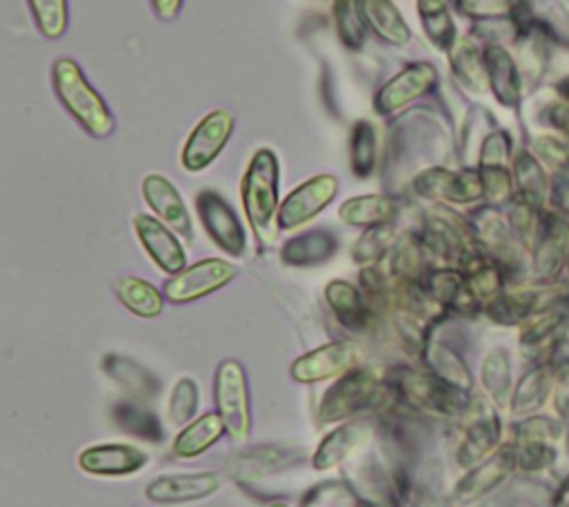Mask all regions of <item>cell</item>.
<instances>
[{
  "mask_svg": "<svg viewBox=\"0 0 569 507\" xmlns=\"http://www.w3.org/2000/svg\"><path fill=\"white\" fill-rule=\"evenodd\" d=\"M400 407L398 394L391 382L378 378L373 371L365 367H356L342 374L320 398L318 405V422L333 425L362 414L385 416Z\"/></svg>",
  "mask_w": 569,
  "mask_h": 507,
  "instance_id": "1",
  "label": "cell"
},
{
  "mask_svg": "<svg viewBox=\"0 0 569 507\" xmlns=\"http://www.w3.org/2000/svg\"><path fill=\"white\" fill-rule=\"evenodd\" d=\"M220 489V476L213 471H187V474H164L153 478L144 496L158 505H182L202 500Z\"/></svg>",
  "mask_w": 569,
  "mask_h": 507,
  "instance_id": "15",
  "label": "cell"
},
{
  "mask_svg": "<svg viewBox=\"0 0 569 507\" xmlns=\"http://www.w3.org/2000/svg\"><path fill=\"white\" fill-rule=\"evenodd\" d=\"M116 296L131 314L140 318H156L162 314L164 307V296L160 294V289L136 276L120 278L116 282Z\"/></svg>",
  "mask_w": 569,
  "mask_h": 507,
  "instance_id": "31",
  "label": "cell"
},
{
  "mask_svg": "<svg viewBox=\"0 0 569 507\" xmlns=\"http://www.w3.org/2000/svg\"><path fill=\"white\" fill-rule=\"evenodd\" d=\"M198 385L191 378H180L176 380L169 405H167V418L171 425H187L193 420V414L198 409Z\"/></svg>",
  "mask_w": 569,
  "mask_h": 507,
  "instance_id": "41",
  "label": "cell"
},
{
  "mask_svg": "<svg viewBox=\"0 0 569 507\" xmlns=\"http://www.w3.org/2000/svg\"><path fill=\"white\" fill-rule=\"evenodd\" d=\"M133 231L158 269L173 276L187 267V256L178 236L160 218H153L149 213H136Z\"/></svg>",
  "mask_w": 569,
  "mask_h": 507,
  "instance_id": "14",
  "label": "cell"
},
{
  "mask_svg": "<svg viewBox=\"0 0 569 507\" xmlns=\"http://www.w3.org/2000/svg\"><path fill=\"white\" fill-rule=\"evenodd\" d=\"M367 27L387 44L402 47L411 40V29L391 0H360Z\"/></svg>",
  "mask_w": 569,
  "mask_h": 507,
  "instance_id": "29",
  "label": "cell"
},
{
  "mask_svg": "<svg viewBox=\"0 0 569 507\" xmlns=\"http://www.w3.org/2000/svg\"><path fill=\"white\" fill-rule=\"evenodd\" d=\"M233 131V116L224 109H216L207 113L189 133L180 162L187 171L196 173L207 169L224 149L229 136Z\"/></svg>",
  "mask_w": 569,
  "mask_h": 507,
  "instance_id": "12",
  "label": "cell"
},
{
  "mask_svg": "<svg viewBox=\"0 0 569 507\" xmlns=\"http://www.w3.org/2000/svg\"><path fill=\"white\" fill-rule=\"evenodd\" d=\"M338 251V238L327 229H309L282 245L280 258L289 267H311L329 260Z\"/></svg>",
  "mask_w": 569,
  "mask_h": 507,
  "instance_id": "26",
  "label": "cell"
},
{
  "mask_svg": "<svg viewBox=\"0 0 569 507\" xmlns=\"http://www.w3.org/2000/svg\"><path fill=\"white\" fill-rule=\"evenodd\" d=\"M418 16L429 42L438 51H449L458 40V33L447 0H418Z\"/></svg>",
  "mask_w": 569,
  "mask_h": 507,
  "instance_id": "32",
  "label": "cell"
},
{
  "mask_svg": "<svg viewBox=\"0 0 569 507\" xmlns=\"http://www.w3.org/2000/svg\"><path fill=\"white\" fill-rule=\"evenodd\" d=\"M511 151V138L505 129H491L487 138L482 140V147L478 151V167H498L507 165Z\"/></svg>",
  "mask_w": 569,
  "mask_h": 507,
  "instance_id": "44",
  "label": "cell"
},
{
  "mask_svg": "<svg viewBox=\"0 0 569 507\" xmlns=\"http://www.w3.org/2000/svg\"><path fill=\"white\" fill-rule=\"evenodd\" d=\"M278 158L271 149L262 147L251 156L240 182L242 207L251 225V231L260 245H271L278 233Z\"/></svg>",
  "mask_w": 569,
  "mask_h": 507,
  "instance_id": "3",
  "label": "cell"
},
{
  "mask_svg": "<svg viewBox=\"0 0 569 507\" xmlns=\"http://www.w3.org/2000/svg\"><path fill=\"white\" fill-rule=\"evenodd\" d=\"M545 396V374L531 371L527 378H522L516 396H513V411L522 414L538 405V400Z\"/></svg>",
  "mask_w": 569,
  "mask_h": 507,
  "instance_id": "45",
  "label": "cell"
},
{
  "mask_svg": "<svg viewBox=\"0 0 569 507\" xmlns=\"http://www.w3.org/2000/svg\"><path fill=\"white\" fill-rule=\"evenodd\" d=\"M402 211V198L391 193H367L349 198L340 205L338 218L349 227H376L396 222V218Z\"/></svg>",
  "mask_w": 569,
  "mask_h": 507,
  "instance_id": "23",
  "label": "cell"
},
{
  "mask_svg": "<svg viewBox=\"0 0 569 507\" xmlns=\"http://www.w3.org/2000/svg\"><path fill=\"white\" fill-rule=\"evenodd\" d=\"M151 7H153V13L162 20H171L178 16L180 7H182V0H149Z\"/></svg>",
  "mask_w": 569,
  "mask_h": 507,
  "instance_id": "47",
  "label": "cell"
},
{
  "mask_svg": "<svg viewBox=\"0 0 569 507\" xmlns=\"http://www.w3.org/2000/svg\"><path fill=\"white\" fill-rule=\"evenodd\" d=\"M224 434H227V429H224L220 414L207 411V414L193 418L191 422H187L178 431V436L173 438V445H171V454L176 458H184V460L196 458L202 451H207L211 445H216Z\"/></svg>",
  "mask_w": 569,
  "mask_h": 507,
  "instance_id": "27",
  "label": "cell"
},
{
  "mask_svg": "<svg viewBox=\"0 0 569 507\" xmlns=\"http://www.w3.org/2000/svg\"><path fill=\"white\" fill-rule=\"evenodd\" d=\"M480 178H482V189H485V200L489 205H502L511 198V173L507 169V165H498V167H478Z\"/></svg>",
  "mask_w": 569,
  "mask_h": 507,
  "instance_id": "42",
  "label": "cell"
},
{
  "mask_svg": "<svg viewBox=\"0 0 569 507\" xmlns=\"http://www.w3.org/2000/svg\"><path fill=\"white\" fill-rule=\"evenodd\" d=\"M422 362L429 371H433L436 376L462 387V389H469L471 387V371L469 367L465 365L462 356L451 349L449 345L440 342L433 338V334L429 336L425 349H422Z\"/></svg>",
  "mask_w": 569,
  "mask_h": 507,
  "instance_id": "30",
  "label": "cell"
},
{
  "mask_svg": "<svg viewBox=\"0 0 569 507\" xmlns=\"http://www.w3.org/2000/svg\"><path fill=\"white\" fill-rule=\"evenodd\" d=\"M233 276H236V267L231 262L220 258H204L173 274L164 282L162 294L167 300L176 305H184L222 289L227 282L233 280Z\"/></svg>",
  "mask_w": 569,
  "mask_h": 507,
  "instance_id": "8",
  "label": "cell"
},
{
  "mask_svg": "<svg viewBox=\"0 0 569 507\" xmlns=\"http://www.w3.org/2000/svg\"><path fill=\"white\" fill-rule=\"evenodd\" d=\"M338 178L333 173H320L302 185H298L293 191L284 196L278 209V229L291 231L316 218L338 193Z\"/></svg>",
  "mask_w": 569,
  "mask_h": 507,
  "instance_id": "10",
  "label": "cell"
},
{
  "mask_svg": "<svg viewBox=\"0 0 569 507\" xmlns=\"http://www.w3.org/2000/svg\"><path fill=\"white\" fill-rule=\"evenodd\" d=\"M558 91H560V93L565 96V100L569 102V78H567V80H565V82L558 87Z\"/></svg>",
  "mask_w": 569,
  "mask_h": 507,
  "instance_id": "49",
  "label": "cell"
},
{
  "mask_svg": "<svg viewBox=\"0 0 569 507\" xmlns=\"http://www.w3.org/2000/svg\"><path fill=\"white\" fill-rule=\"evenodd\" d=\"M102 369L109 378H113L131 398L136 400H151L160 391L158 378L138 365L136 360L118 354H109L102 358Z\"/></svg>",
  "mask_w": 569,
  "mask_h": 507,
  "instance_id": "28",
  "label": "cell"
},
{
  "mask_svg": "<svg viewBox=\"0 0 569 507\" xmlns=\"http://www.w3.org/2000/svg\"><path fill=\"white\" fill-rule=\"evenodd\" d=\"M333 16L342 44L349 49H360L367 36V22L360 11V0H336Z\"/></svg>",
  "mask_w": 569,
  "mask_h": 507,
  "instance_id": "39",
  "label": "cell"
},
{
  "mask_svg": "<svg viewBox=\"0 0 569 507\" xmlns=\"http://www.w3.org/2000/svg\"><path fill=\"white\" fill-rule=\"evenodd\" d=\"M485 64L493 98L509 109H518L522 100V73L516 58L502 44L485 47Z\"/></svg>",
  "mask_w": 569,
  "mask_h": 507,
  "instance_id": "22",
  "label": "cell"
},
{
  "mask_svg": "<svg viewBox=\"0 0 569 507\" xmlns=\"http://www.w3.org/2000/svg\"><path fill=\"white\" fill-rule=\"evenodd\" d=\"M560 205H562L565 209H569V187L562 191V196H560Z\"/></svg>",
  "mask_w": 569,
  "mask_h": 507,
  "instance_id": "50",
  "label": "cell"
},
{
  "mask_svg": "<svg viewBox=\"0 0 569 507\" xmlns=\"http://www.w3.org/2000/svg\"><path fill=\"white\" fill-rule=\"evenodd\" d=\"M53 89L71 118L93 138H107L116 129V120L102 96L89 84L82 69L71 58H58L51 67Z\"/></svg>",
  "mask_w": 569,
  "mask_h": 507,
  "instance_id": "4",
  "label": "cell"
},
{
  "mask_svg": "<svg viewBox=\"0 0 569 507\" xmlns=\"http://www.w3.org/2000/svg\"><path fill=\"white\" fill-rule=\"evenodd\" d=\"M427 294L445 309L453 314H471L480 307L471 294L467 278L456 267H431L422 280Z\"/></svg>",
  "mask_w": 569,
  "mask_h": 507,
  "instance_id": "21",
  "label": "cell"
},
{
  "mask_svg": "<svg viewBox=\"0 0 569 507\" xmlns=\"http://www.w3.org/2000/svg\"><path fill=\"white\" fill-rule=\"evenodd\" d=\"M147 463H149V454L127 443L91 445L78 454V467L89 476H102V478L133 476Z\"/></svg>",
  "mask_w": 569,
  "mask_h": 507,
  "instance_id": "13",
  "label": "cell"
},
{
  "mask_svg": "<svg viewBox=\"0 0 569 507\" xmlns=\"http://www.w3.org/2000/svg\"><path fill=\"white\" fill-rule=\"evenodd\" d=\"M349 162L351 171L358 178H369L378 162V142L376 129L367 120H358L349 133Z\"/></svg>",
  "mask_w": 569,
  "mask_h": 507,
  "instance_id": "37",
  "label": "cell"
},
{
  "mask_svg": "<svg viewBox=\"0 0 569 507\" xmlns=\"http://www.w3.org/2000/svg\"><path fill=\"white\" fill-rule=\"evenodd\" d=\"M558 11L562 18L569 20V0H558Z\"/></svg>",
  "mask_w": 569,
  "mask_h": 507,
  "instance_id": "48",
  "label": "cell"
},
{
  "mask_svg": "<svg viewBox=\"0 0 569 507\" xmlns=\"http://www.w3.org/2000/svg\"><path fill=\"white\" fill-rule=\"evenodd\" d=\"M216 411L220 414L227 436L233 443H242L251 429V409H249V387L247 374L238 360H222L216 369L213 382Z\"/></svg>",
  "mask_w": 569,
  "mask_h": 507,
  "instance_id": "5",
  "label": "cell"
},
{
  "mask_svg": "<svg viewBox=\"0 0 569 507\" xmlns=\"http://www.w3.org/2000/svg\"><path fill=\"white\" fill-rule=\"evenodd\" d=\"M436 87H438L436 67L425 60L411 62L378 89L373 98V109L380 116L398 113L400 109L409 107L418 98H425L427 93H431Z\"/></svg>",
  "mask_w": 569,
  "mask_h": 507,
  "instance_id": "9",
  "label": "cell"
},
{
  "mask_svg": "<svg viewBox=\"0 0 569 507\" xmlns=\"http://www.w3.org/2000/svg\"><path fill=\"white\" fill-rule=\"evenodd\" d=\"M547 122L553 125L560 133L569 136V102H553L547 109Z\"/></svg>",
  "mask_w": 569,
  "mask_h": 507,
  "instance_id": "46",
  "label": "cell"
},
{
  "mask_svg": "<svg viewBox=\"0 0 569 507\" xmlns=\"http://www.w3.org/2000/svg\"><path fill=\"white\" fill-rule=\"evenodd\" d=\"M400 233L396 229V222H387V225H376L362 231V236L356 240L353 249H351V258L367 267V265H380L389 251L393 249V245L398 242Z\"/></svg>",
  "mask_w": 569,
  "mask_h": 507,
  "instance_id": "35",
  "label": "cell"
},
{
  "mask_svg": "<svg viewBox=\"0 0 569 507\" xmlns=\"http://www.w3.org/2000/svg\"><path fill=\"white\" fill-rule=\"evenodd\" d=\"M385 260L393 282H422L427 271L431 269L433 258L429 256L418 231H411L398 238Z\"/></svg>",
  "mask_w": 569,
  "mask_h": 507,
  "instance_id": "24",
  "label": "cell"
},
{
  "mask_svg": "<svg viewBox=\"0 0 569 507\" xmlns=\"http://www.w3.org/2000/svg\"><path fill=\"white\" fill-rule=\"evenodd\" d=\"M513 465H516V454L511 449H500L491 454L489 458L469 467V471L456 483L453 500L460 505L478 500L480 496L491 491L496 485H500L509 476Z\"/></svg>",
  "mask_w": 569,
  "mask_h": 507,
  "instance_id": "19",
  "label": "cell"
},
{
  "mask_svg": "<svg viewBox=\"0 0 569 507\" xmlns=\"http://www.w3.org/2000/svg\"><path fill=\"white\" fill-rule=\"evenodd\" d=\"M360 358L362 354L353 342L333 340L298 356L291 362L289 374L296 382L302 385L325 382L329 378H340L342 374L360 367Z\"/></svg>",
  "mask_w": 569,
  "mask_h": 507,
  "instance_id": "7",
  "label": "cell"
},
{
  "mask_svg": "<svg viewBox=\"0 0 569 507\" xmlns=\"http://www.w3.org/2000/svg\"><path fill=\"white\" fill-rule=\"evenodd\" d=\"M142 196L151 211L167 225L171 227L178 236L184 240L193 238V227H191V216L187 211V205L180 196V191L160 173H149L142 180Z\"/></svg>",
  "mask_w": 569,
  "mask_h": 507,
  "instance_id": "16",
  "label": "cell"
},
{
  "mask_svg": "<svg viewBox=\"0 0 569 507\" xmlns=\"http://www.w3.org/2000/svg\"><path fill=\"white\" fill-rule=\"evenodd\" d=\"M269 507H287V505H284V503H271Z\"/></svg>",
  "mask_w": 569,
  "mask_h": 507,
  "instance_id": "52",
  "label": "cell"
},
{
  "mask_svg": "<svg viewBox=\"0 0 569 507\" xmlns=\"http://www.w3.org/2000/svg\"><path fill=\"white\" fill-rule=\"evenodd\" d=\"M447 56L451 73L460 87H465L471 93H485L489 89L485 51H480L471 36H458Z\"/></svg>",
  "mask_w": 569,
  "mask_h": 507,
  "instance_id": "25",
  "label": "cell"
},
{
  "mask_svg": "<svg viewBox=\"0 0 569 507\" xmlns=\"http://www.w3.org/2000/svg\"><path fill=\"white\" fill-rule=\"evenodd\" d=\"M27 2L42 36L60 38L64 33L69 22L67 0H27Z\"/></svg>",
  "mask_w": 569,
  "mask_h": 507,
  "instance_id": "40",
  "label": "cell"
},
{
  "mask_svg": "<svg viewBox=\"0 0 569 507\" xmlns=\"http://www.w3.org/2000/svg\"><path fill=\"white\" fill-rule=\"evenodd\" d=\"M353 507H380V505L373 500H358Z\"/></svg>",
  "mask_w": 569,
  "mask_h": 507,
  "instance_id": "51",
  "label": "cell"
},
{
  "mask_svg": "<svg viewBox=\"0 0 569 507\" xmlns=\"http://www.w3.org/2000/svg\"><path fill=\"white\" fill-rule=\"evenodd\" d=\"M369 436H371V425L362 418L340 422L318 443V447L311 456L313 469L327 471V469L342 465L349 456H353L356 451H360L365 447Z\"/></svg>",
  "mask_w": 569,
  "mask_h": 507,
  "instance_id": "18",
  "label": "cell"
},
{
  "mask_svg": "<svg viewBox=\"0 0 569 507\" xmlns=\"http://www.w3.org/2000/svg\"><path fill=\"white\" fill-rule=\"evenodd\" d=\"M456 2L460 13L476 20L507 18V16H513L520 7L518 0H456Z\"/></svg>",
  "mask_w": 569,
  "mask_h": 507,
  "instance_id": "43",
  "label": "cell"
},
{
  "mask_svg": "<svg viewBox=\"0 0 569 507\" xmlns=\"http://www.w3.org/2000/svg\"><path fill=\"white\" fill-rule=\"evenodd\" d=\"M387 380L398 394L400 405L436 416V418H462L471 409L469 389H462L429 369L393 367Z\"/></svg>",
  "mask_w": 569,
  "mask_h": 507,
  "instance_id": "2",
  "label": "cell"
},
{
  "mask_svg": "<svg viewBox=\"0 0 569 507\" xmlns=\"http://www.w3.org/2000/svg\"><path fill=\"white\" fill-rule=\"evenodd\" d=\"M409 189L413 196L431 202L469 205L485 198L480 171L471 167H465L460 171L447 169L442 165L425 167L411 176Z\"/></svg>",
  "mask_w": 569,
  "mask_h": 507,
  "instance_id": "6",
  "label": "cell"
},
{
  "mask_svg": "<svg viewBox=\"0 0 569 507\" xmlns=\"http://www.w3.org/2000/svg\"><path fill=\"white\" fill-rule=\"evenodd\" d=\"M482 385L493 402L505 405L509 398L511 387V371H509V356L505 349H491L482 360Z\"/></svg>",
  "mask_w": 569,
  "mask_h": 507,
  "instance_id": "38",
  "label": "cell"
},
{
  "mask_svg": "<svg viewBox=\"0 0 569 507\" xmlns=\"http://www.w3.org/2000/svg\"><path fill=\"white\" fill-rule=\"evenodd\" d=\"M298 456L284 447H253L251 451H242L236 458H229L227 467L233 469V474L244 476V478H256V476H264L278 467H284L289 463H293Z\"/></svg>",
  "mask_w": 569,
  "mask_h": 507,
  "instance_id": "33",
  "label": "cell"
},
{
  "mask_svg": "<svg viewBox=\"0 0 569 507\" xmlns=\"http://www.w3.org/2000/svg\"><path fill=\"white\" fill-rule=\"evenodd\" d=\"M113 422L136 436V438H142V440H149V443H158L162 440V425L160 420L156 418V414H151L144 405H140L136 398L133 400H120L113 405Z\"/></svg>",
  "mask_w": 569,
  "mask_h": 507,
  "instance_id": "34",
  "label": "cell"
},
{
  "mask_svg": "<svg viewBox=\"0 0 569 507\" xmlns=\"http://www.w3.org/2000/svg\"><path fill=\"white\" fill-rule=\"evenodd\" d=\"M198 218L207 236L229 256L240 258L247 249L244 229L233 211V207L213 189H202L196 196Z\"/></svg>",
  "mask_w": 569,
  "mask_h": 507,
  "instance_id": "11",
  "label": "cell"
},
{
  "mask_svg": "<svg viewBox=\"0 0 569 507\" xmlns=\"http://www.w3.org/2000/svg\"><path fill=\"white\" fill-rule=\"evenodd\" d=\"M325 300L336 320L349 331H367L378 320V314L362 289L347 280H329L325 287Z\"/></svg>",
  "mask_w": 569,
  "mask_h": 507,
  "instance_id": "17",
  "label": "cell"
},
{
  "mask_svg": "<svg viewBox=\"0 0 569 507\" xmlns=\"http://www.w3.org/2000/svg\"><path fill=\"white\" fill-rule=\"evenodd\" d=\"M513 178L520 198L533 207H540L547 196V173L542 162L531 151H520L513 158Z\"/></svg>",
  "mask_w": 569,
  "mask_h": 507,
  "instance_id": "36",
  "label": "cell"
},
{
  "mask_svg": "<svg viewBox=\"0 0 569 507\" xmlns=\"http://www.w3.org/2000/svg\"><path fill=\"white\" fill-rule=\"evenodd\" d=\"M469 414H471V420L467 422L462 440L456 449V463L467 469L485 460V456L493 451V447L500 440V422L489 407L473 409L471 405Z\"/></svg>",
  "mask_w": 569,
  "mask_h": 507,
  "instance_id": "20",
  "label": "cell"
}]
</instances>
